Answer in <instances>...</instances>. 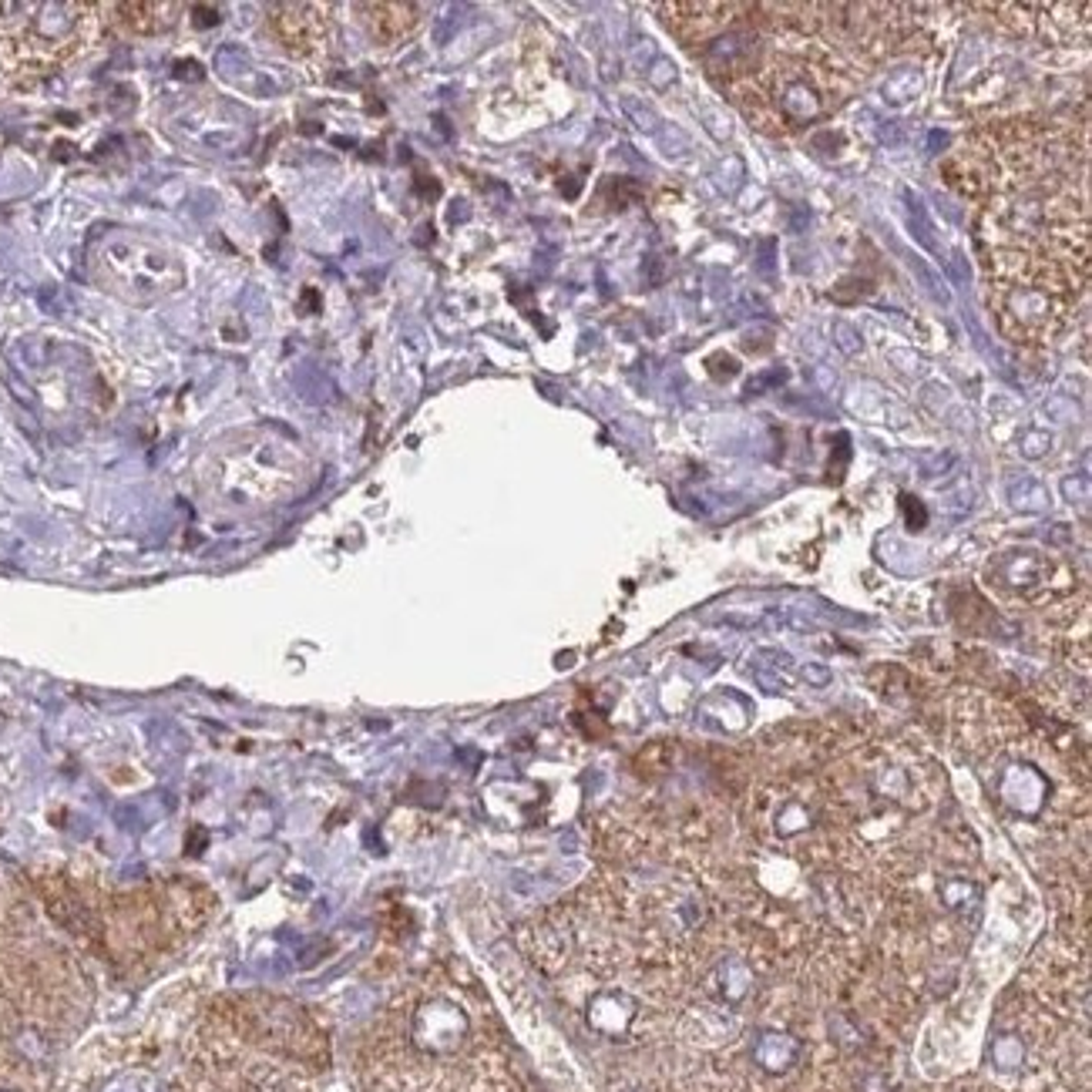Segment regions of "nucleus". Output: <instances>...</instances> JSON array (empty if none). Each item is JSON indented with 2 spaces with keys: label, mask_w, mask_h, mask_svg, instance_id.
<instances>
[{
  "label": "nucleus",
  "mask_w": 1092,
  "mask_h": 1092,
  "mask_svg": "<svg viewBox=\"0 0 1092 1092\" xmlns=\"http://www.w3.org/2000/svg\"><path fill=\"white\" fill-rule=\"evenodd\" d=\"M753 985H756V972L743 958H727L712 969V992H717V999L727 1005L747 1002Z\"/></svg>",
  "instance_id": "obj_9"
},
{
  "label": "nucleus",
  "mask_w": 1092,
  "mask_h": 1092,
  "mask_svg": "<svg viewBox=\"0 0 1092 1092\" xmlns=\"http://www.w3.org/2000/svg\"><path fill=\"white\" fill-rule=\"evenodd\" d=\"M1089 252L1066 246H995L985 256V289L999 330L1012 343L1045 346L1076 320L1086 297Z\"/></svg>",
  "instance_id": "obj_1"
},
{
  "label": "nucleus",
  "mask_w": 1092,
  "mask_h": 1092,
  "mask_svg": "<svg viewBox=\"0 0 1092 1092\" xmlns=\"http://www.w3.org/2000/svg\"><path fill=\"white\" fill-rule=\"evenodd\" d=\"M14 1042H17V1048H20V1053H24L27 1059H45V1053H48L45 1038H40V1032H34V1028H20Z\"/></svg>",
  "instance_id": "obj_12"
},
{
  "label": "nucleus",
  "mask_w": 1092,
  "mask_h": 1092,
  "mask_svg": "<svg viewBox=\"0 0 1092 1092\" xmlns=\"http://www.w3.org/2000/svg\"><path fill=\"white\" fill-rule=\"evenodd\" d=\"M327 10L317 4L266 7V30L292 58H317L327 51Z\"/></svg>",
  "instance_id": "obj_5"
},
{
  "label": "nucleus",
  "mask_w": 1092,
  "mask_h": 1092,
  "mask_svg": "<svg viewBox=\"0 0 1092 1092\" xmlns=\"http://www.w3.org/2000/svg\"><path fill=\"white\" fill-rule=\"evenodd\" d=\"M639 1015V1002L622 989H602L595 992L585 1005V1022L592 1032L605 1038H622L633 1028Z\"/></svg>",
  "instance_id": "obj_6"
},
{
  "label": "nucleus",
  "mask_w": 1092,
  "mask_h": 1092,
  "mask_svg": "<svg viewBox=\"0 0 1092 1092\" xmlns=\"http://www.w3.org/2000/svg\"><path fill=\"white\" fill-rule=\"evenodd\" d=\"M360 14L376 45H397L420 24V7L414 4H366Z\"/></svg>",
  "instance_id": "obj_8"
},
{
  "label": "nucleus",
  "mask_w": 1092,
  "mask_h": 1092,
  "mask_svg": "<svg viewBox=\"0 0 1092 1092\" xmlns=\"http://www.w3.org/2000/svg\"><path fill=\"white\" fill-rule=\"evenodd\" d=\"M94 272L104 286L132 303H155L182 286L185 272L172 252L139 236H114L94 252Z\"/></svg>",
  "instance_id": "obj_3"
},
{
  "label": "nucleus",
  "mask_w": 1092,
  "mask_h": 1092,
  "mask_svg": "<svg viewBox=\"0 0 1092 1092\" xmlns=\"http://www.w3.org/2000/svg\"><path fill=\"white\" fill-rule=\"evenodd\" d=\"M804 1038L786 1032V1028H756L750 1042V1059L763 1069L766 1076H783L801 1063Z\"/></svg>",
  "instance_id": "obj_7"
},
{
  "label": "nucleus",
  "mask_w": 1092,
  "mask_h": 1092,
  "mask_svg": "<svg viewBox=\"0 0 1092 1092\" xmlns=\"http://www.w3.org/2000/svg\"><path fill=\"white\" fill-rule=\"evenodd\" d=\"M471 1018L457 1002L427 999L411 1015V1042L424 1056H454L468 1042Z\"/></svg>",
  "instance_id": "obj_4"
},
{
  "label": "nucleus",
  "mask_w": 1092,
  "mask_h": 1092,
  "mask_svg": "<svg viewBox=\"0 0 1092 1092\" xmlns=\"http://www.w3.org/2000/svg\"><path fill=\"white\" fill-rule=\"evenodd\" d=\"M1025 1056H1028V1045L1025 1038L1018 1032H999L992 1035L989 1042V1063L999 1076H1015L1018 1069L1025 1066Z\"/></svg>",
  "instance_id": "obj_11"
},
{
  "label": "nucleus",
  "mask_w": 1092,
  "mask_h": 1092,
  "mask_svg": "<svg viewBox=\"0 0 1092 1092\" xmlns=\"http://www.w3.org/2000/svg\"><path fill=\"white\" fill-rule=\"evenodd\" d=\"M98 30L94 4H0V68L14 81L51 75L88 51Z\"/></svg>",
  "instance_id": "obj_2"
},
{
  "label": "nucleus",
  "mask_w": 1092,
  "mask_h": 1092,
  "mask_svg": "<svg viewBox=\"0 0 1092 1092\" xmlns=\"http://www.w3.org/2000/svg\"><path fill=\"white\" fill-rule=\"evenodd\" d=\"M114 20H118L121 27H129L132 34H159V30H165L168 24H172V14H175V4H118L111 7Z\"/></svg>",
  "instance_id": "obj_10"
},
{
  "label": "nucleus",
  "mask_w": 1092,
  "mask_h": 1092,
  "mask_svg": "<svg viewBox=\"0 0 1092 1092\" xmlns=\"http://www.w3.org/2000/svg\"><path fill=\"white\" fill-rule=\"evenodd\" d=\"M0 1092H7V1089H0Z\"/></svg>",
  "instance_id": "obj_13"
}]
</instances>
